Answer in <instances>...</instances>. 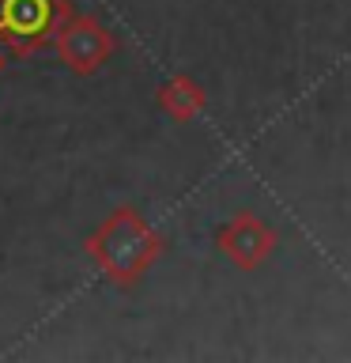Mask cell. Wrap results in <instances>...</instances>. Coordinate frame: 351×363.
Returning a JSON list of instances; mask_svg holds the SVG:
<instances>
[{"mask_svg": "<svg viewBox=\"0 0 351 363\" xmlns=\"http://www.w3.org/2000/svg\"><path fill=\"white\" fill-rule=\"evenodd\" d=\"M87 254L117 288H132L163 254V238L136 208H113L87 238Z\"/></svg>", "mask_w": 351, "mask_h": 363, "instance_id": "1", "label": "cell"}, {"mask_svg": "<svg viewBox=\"0 0 351 363\" xmlns=\"http://www.w3.org/2000/svg\"><path fill=\"white\" fill-rule=\"evenodd\" d=\"M68 16V0H0V45L8 57H27L53 42Z\"/></svg>", "mask_w": 351, "mask_h": 363, "instance_id": "2", "label": "cell"}, {"mask_svg": "<svg viewBox=\"0 0 351 363\" xmlns=\"http://www.w3.org/2000/svg\"><path fill=\"white\" fill-rule=\"evenodd\" d=\"M53 45H57L61 61L72 68V72L91 76L110 61V53L117 50V38H113V30L98 16H76L72 11V16L61 23Z\"/></svg>", "mask_w": 351, "mask_h": 363, "instance_id": "3", "label": "cell"}, {"mask_svg": "<svg viewBox=\"0 0 351 363\" xmlns=\"http://www.w3.org/2000/svg\"><path fill=\"white\" fill-rule=\"evenodd\" d=\"M215 242H219L223 257L231 261V265H238L242 272H253L260 269L265 261L276 254V231L260 220V216L253 212H238L231 223L219 227V235H215Z\"/></svg>", "mask_w": 351, "mask_h": 363, "instance_id": "4", "label": "cell"}, {"mask_svg": "<svg viewBox=\"0 0 351 363\" xmlns=\"http://www.w3.org/2000/svg\"><path fill=\"white\" fill-rule=\"evenodd\" d=\"M204 102H208L204 99V87L189 76H174L159 87V106H163V113H170L174 121H192L204 110Z\"/></svg>", "mask_w": 351, "mask_h": 363, "instance_id": "5", "label": "cell"}, {"mask_svg": "<svg viewBox=\"0 0 351 363\" xmlns=\"http://www.w3.org/2000/svg\"><path fill=\"white\" fill-rule=\"evenodd\" d=\"M4 65H8V50L0 45V72H4Z\"/></svg>", "mask_w": 351, "mask_h": 363, "instance_id": "6", "label": "cell"}]
</instances>
